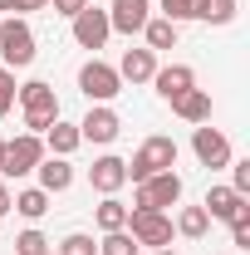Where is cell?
Returning <instances> with one entry per match:
<instances>
[{
	"label": "cell",
	"instance_id": "13",
	"mask_svg": "<svg viewBox=\"0 0 250 255\" xmlns=\"http://www.w3.org/2000/svg\"><path fill=\"white\" fill-rule=\"evenodd\" d=\"M152 84H157V98H162V103H177L187 89H196V69H191V64H167V69L152 74Z\"/></svg>",
	"mask_w": 250,
	"mask_h": 255
},
{
	"label": "cell",
	"instance_id": "1",
	"mask_svg": "<svg viewBox=\"0 0 250 255\" xmlns=\"http://www.w3.org/2000/svg\"><path fill=\"white\" fill-rule=\"evenodd\" d=\"M20 113H25V128H30L34 137H44V128L59 118V94H54V84H44V79H30V84H20Z\"/></svg>",
	"mask_w": 250,
	"mask_h": 255
},
{
	"label": "cell",
	"instance_id": "12",
	"mask_svg": "<svg viewBox=\"0 0 250 255\" xmlns=\"http://www.w3.org/2000/svg\"><path fill=\"white\" fill-rule=\"evenodd\" d=\"M147 20H152V0H113L108 5V30L113 34H142Z\"/></svg>",
	"mask_w": 250,
	"mask_h": 255
},
{
	"label": "cell",
	"instance_id": "25",
	"mask_svg": "<svg viewBox=\"0 0 250 255\" xmlns=\"http://www.w3.org/2000/svg\"><path fill=\"white\" fill-rule=\"evenodd\" d=\"M15 255H54V251H49V236L39 226H30V231L15 236Z\"/></svg>",
	"mask_w": 250,
	"mask_h": 255
},
{
	"label": "cell",
	"instance_id": "22",
	"mask_svg": "<svg viewBox=\"0 0 250 255\" xmlns=\"http://www.w3.org/2000/svg\"><path fill=\"white\" fill-rule=\"evenodd\" d=\"M172 231H177V236H187V241H201V236L211 231V216H206L201 206H182V216H177Z\"/></svg>",
	"mask_w": 250,
	"mask_h": 255
},
{
	"label": "cell",
	"instance_id": "7",
	"mask_svg": "<svg viewBox=\"0 0 250 255\" xmlns=\"http://www.w3.org/2000/svg\"><path fill=\"white\" fill-rule=\"evenodd\" d=\"M79 94L89 98V103H113V98L123 94V79H118V69L103 59H89L79 69Z\"/></svg>",
	"mask_w": 250,
	"mask_h": 255
},
{
	"label": "cell",
	"instance_id": "8",
	"mask_svg": "<svg viewBox=\"0 0 250 255\" xmlns=\"http://www.w3.org/2000/svg\"><path fill=\"white\" fill-rule=\"evenodd\" d=\"M191 152H196L201 167H226L231 162V137L221 128H211V123H196L191 128Z\"/></svg>",
	"mask_w": 250,
	"mask_h": 255
},
{
	"label": "cell",
	"instance_id": "18",
	"mask_svg": "<svg viewBox=\"0 0 250 255\" xmlns=\"http://www.w3.org/2000/svg\"><path fill=\"white\" fill-rule=\"evenodd\" d=\"M172 113H177V118H182V123H211V94H206V89H187V94L177 98V103H172Z\"/></svg>",
	"mask_w": 250,
	"mask_h": 255
},
{
	"label": "cell",
	"instance_id": "16",
	"mask_svg": "<svg viewBox=\"0 0 250 255\" xmlns=\"http://www.w3.org/2000/svg\"><path fill=\"white\" fill-rule=\"evenodd\" d=\"M113 69H118V79H123V84H152V74H157V54H152V49H127V54L113 64Z\"/></svg>",
	"mask_w": 250,
	"mask_h": 255
},
{
	"label": "cell",
	"instance_id": "14",
	"mask_svg": "<svg viewBox=\"0 0 250 255\" xmlns=\"http://www.w3.org/2000/svg\"><path fill=\"white\" fill-rule=\"evenodd\" d=\"M89 182H94V191H103V196H118V191L127 187V162L123 157H98L94 167H89Z\"/></svg>",
	"mask_w": 250,
	"mask_h": 255
},
{
	"label": "cell",
	"instance_id": "36",
	"mask_svg": "<svg viewBox=\"0 0 250 255\" xmlns=\"http://www.w3.org/2000/svg\"><path fill=\"white\" fill-rule=\"evenodd\" d=\"M0 157H5V137H0Z\"/></svg>",
	"mask_w": 250,
	"mask_h": 255
},
{
	"label": "cell",
	"instance_id": "28",
	"mask_svg": "<svg viewBox=\"0 0 250 255\" xmlns=\"http://www.w3.org/2000/svg\"><path fill=\"white\" fill-rule=\"evenodd\" d=\"M231 167V187L241 191V196H250V157H241V162H226Z\"/></svg>",
	"mask_w": 250,
	"mask_h": 255
},
{
	"label": "cell",
	"instance_id": "9",
	"mask_svg": "<svg viewBox=\"0 0 250 255\" xmlns=\"http://www.w3.org/2000/svg\"><path fill=\"white\" fill-rule=\"evenodd\" d=\"M108 10H98V5H84L79 15H74V44L79 49H103L108 44Z\"/></svg>",
	"mask_w": 250,
	"mask_h": 255
},
{
	"label": "cell",
	"instance_id": "6",
	"mask_svg": "<svg viewBox=\"0 0 250 255\" xmlns=\"http://www.w3.org/2000/svg\"><path fill=\"white\" fill-rule=\"evenodd\" d=\"M123 231L137 246H147V251L172 246V216H167V211H132V206H127V226Z\"/></svg>",
	"mask_w": 250,
	"mask_h": 255
},
{
	"label": "cell",
	"instance_id": "27",
	"mask_svg": "<svg viewBox=\"0 0 250 255\" xmlns=\"http://www.w3.org/2000/svg\"><path fill=\"white\" fill-rule=\"evenodd\" d=\"M15 94H20V84H15V69H0V118L15 108Z\"/></svg>",
	"mask_w": 250,
	"mask_h": 255
},
{
	"label": "cell",
	"instance_id": "20",
	"mask_svg": "<svg viewBox=\"0 0 250 255\" xmlns=\"http://www.w3.org/2000/svg\"><path fill=\"white\" fill-rule=\"evenodd\" d=\"M191 20H206V25H231V20H236V0H191Z\"/></svg>",
	"mask_w": 250,
	"mask_h": 255
},
{
	"label": "cell",
	"instance_id": "31",
	"mask_svg": "<svg viewBox=\"0 0 250 255\" xmlns=\"http://www.w3.org/2000/svg\"><path fill=\"white\" fill-rule=\"evenodd\" d=\"M49 5H54V15H64V20H74V15H79V10H84L89 0H49Z\"/></svg>",
	"mask_w": 250,
	"mask_h": 255
},
{
	"label": "cell",
	"instance_id": "10",
	"mask_svg": "<svg viewBox=\"0 0 250 255\" xmlns=\"http://www.w3.org/2000/svg\"><path fill=\"white\" fill-rule=\"evenodd\" d=\"M118 132H123V118H118L108 103H94V108L84 113V123H79V137H84V142H98V147H108Z\"/></svg>",
	"mask_w": 250,
	"mask_h": 255
},
{
	"label": "cell",
	"instance_id": "11",
	"mask_svg": "<svg viewBox=\"0 0 250 255\" xmlns=\"http://www.w3.org/2000/svg\"><path fill=\"white\" fill-rule=\"evenodd\" d=\"M201 211L211 216V221H241V216H250V196H241L236 187H211L206 191V201H201Z\"/></svg>",
	"mask_w": 250,
	"mask_h": 255
},
{
	"label": "cell",
	"instance_id": "15",
	"mask_svg": "<svg viewBox=\"0 0 250 255\" xmlns=\"http://www.w3.org/2000/svg\"><path fill=\"white\" fill-rule=\"evenodd\" d=\"M34 177H39V191H49V196H59V191L74 187V167H69V157H39V167H34Z\"/></svg>",
	"mask_w": 250,
	"mask_h": 255
},
{
	"label": "cell",
	"instance_id": "17",
	"mask_svg": "<svg viewBox=\"0 0 250 255\" xmlns=\"http://www.w3.org/2000/svg\"><path fill=\"white\" fill-rule=\"evenodd\" d=\"M79 123H64V118H54V123L44 128V152L49 157H74L79 152Z\"/></svg>",
	"mask_w": 250,
	"mask_h": 255
},
{
	"label": "cell",
	"instance_id": "21",
	"mask_svg": "<svg viewBox=\"0 0 250 255\" xmlns=\"http://www.w3.org/2000/svg\"><path fill=\"white\" fill-rule=\"evenodd\" d=\"M142 34H147V49H177V34H182V25H172V20H162V15H152L147 25H142Z\"/></svg>",
	"mask_w": 250,
	"mask_h": 255
},
{
	"label": "cell",
	"instance_id": "35",
	"mask_svg": "<svg viewBox=\"0 0 250 255\" xmlns=\"http://www.w3.org/2000/svg\"><path fill=\"white\" fill-rule=\"evenodd\" d=\"M152 255H177V251H172V246H162V251H152Z\"/></svg>",
	"mask_w": 250,
	"mask_h": 255
},
{
	"label": "cell",
	"instance_id": "32",
	"mask_svg": "<svg viewBox=\"0 0 250 255\" xmlns=\"http://www.w3.org/2000/svg\"><path fill=\"white\" fill-rule=\"evenodd\" d=\"M10 196H15V191L5 187V177H0V216H5V211H10Z\"/></svg>",
	"mask_w": 250,
	"mask_h": 255
},
{
	"label": "cell",
	"instance_id": "24",
	"mask_svg": "<svg viewBox=\"0 0 250 255\" xmlns=\"http://www.w3.org/2000/svg\"><path fill=\"white\" fill-rule=\"evenodd\" d=\"M142 246L127 236V231H103V241H98V255H137Z\"/></svg>",
	"mask_w": 250,
	"mask_h": 255
},
{
	"label": "cell",
	"instance_id": "34",
	"mask_svg": "<svg viewBox=\"0 0 250 255\" xmlns=\"http://www.w3.org/2000/svg\"><path fill=\"white\" fill-rule=\"evenodd\" d=\"M0 10H10V15H20V0H0Z\"/></svg>",
	"mask_w": 250,
	"mask_h": 255
},
{
	"label": "cell",
	"instance_id": "26",
	"mask_svg": "<svg viewBox=\"0 0 250 255\" xmlns=\"http://www.w3.org/2000/svg\"><path fill=\"white\" fill-rule=\"evenodd\" d=\"M54 255H98V241L94 236H84V231H74V236H64L59 241V251Z\"/></svg>",
	"mask_w": 250,
	"mask_h": 255
},
{
	"label": "cell",
	"instance_id": "3",
	"mask_svg": "<svg viewBox=\"0 0 250 255\" xmlns=\"http://www.w3.org/2000/svg\"><path fill=\"white\" fill-rule=\"evenodd\" d=\"M44 157V137L34 132H20V137H5V157H0V177L15 182V177H30Z\"/></svg>",
	"mask_w": 250,
	"mask_h": 255
},
{
	"label": "cell",
	"instance_id": "2",
	"mask_svg": "<svg viewBox=\"0 0 250 255\" xmlns=\"http://www.w3.org/2000/svg\"><path fill=\"white\" fill-rule=\"evenodd\" d=\"M172 167H177V142L172 137H147L132 152V162H127V182H147V177L172 172Z\"/></svg>",
	"mask_w": 250,
	"mask_h": 255
},
{
	"label": "cell",
	"instance_id": "5",
	"mask_svg": "<svg viewBox=\"0 0 250 255\" xmlns=\"http://www.w3.org/2000/svg\"><path fill=\"white\" fill-rule=\"evenodd\" d=\"M177 201H182V177H177V172H157L147 182H137L132 211H172Z\"/></svg>",
	"mask_w": 250,
	"mask_h": 255
},
{
	"label": "cell",
	"instance_id": "4",
	"mask_svg": "<svg viewBox=\"0 0 250 255\" xmlns=\"http://www.w3.org/2000/svg\"><path fill=\"white\" fill-rule=\"evenodd\" d=\"M0 59H5V69H30L34 64V30L20 15L0 20Z\"/></svg>",
	"mask_w": 250,
	"mask_h": 255
},
{
	"label": "cell",
	"instance_id": "33",
	"mask_svg": "<svg viewBox=\"0 0 250 255\" xmlns=\"http://www.w3.org/2000/svg\"><path fill=\"white\" fill-rule=\"evenodd\" d=\"M44 5H49V0H20V15H25V10H44Z\"/></svg>",
	"mask_w": 250,
	"mask_h": 255
},
{
	"label": "cell",
	"instance_id": "19",
	"mask_svg": "<svg viewBox=\"0 0 250 255\" xmlns=\"http://www.w3.org/2000/svg\"><path fill=\"white\" fill-rule=\"evenodd\" d=\"M10 211H20L25 221H39V216L49 211V191H39V187H25V191H15V196H10Z\"/></svg>",
	"mask_w": 250,
	"mask_h": 255
},
{
	"label": "cell",
	"instance_id": "30",
	"mask_svg": "<svg viewBox=\"0 0 250 255\" xmlns=\"http://www.w3.org/2000/svg\"><path fill=\"white\" fill-rule=\"evenodd\" d=\"M231 246H241V251H250V216H241V221H231Z\"/></svg>",
	"mask_w": 250,
	"mask_h": 255
},
{
	"label": "cell",
	"instance_id": "29",
	"mask_svg": "<svg viewBox=\"0 0 250 255\" xmlns=\"http://www.w3.org/2000/svg\"><path fill=\"white\" fill-rule=\"evenodd\" d=\"M162 20H172V25L191 20V0H162Z\"/></svg>",
	"mask_w": 250,
	"mask_h": 255
},
{
	"label": "cell",
	"instance_id": "23",
	"mask_svg": "<svg viewBox=\"0 0 250 255\" xmlns=\"http://www.w3.org/2000/svg\"><path fill=\"white\" fill-rule=\"evenodd\" d=\"M94 221H98V231H123L127 226V206L118 201V196H103L98 211H94Z\"/></svg>",
	"mask_w": 250,
	"mask_h": 255
}]
</instances>
